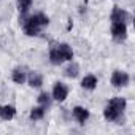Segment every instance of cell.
<instances>
[{
	"instance_id": "obj_14",
	"label": "cell",
	"mask_w": 135,
	"mask_h": 135,
	"mask_svg": "<svg viewBox=\"0 0 135 135\" xmlns=\"http://www.w3.org/2000/svg\"><path fill=\"white\" fill-rule=\"evenodd\" d=\"M45 111H46V108L45 107H37V108H33L32 111H30V119L32 121H38V119H41L43 116H45Z\"/></svg>"
},
{
	"instance_id": "obj_9",
	"label": "cell",
	"mask_w": 135,
	"mask_h": 135,
	"mask_svg": "<svg viewBox=\"0 0 135 135\" xmlns=\"http://www.w3.org/2000/svg\"><path fill=\"white\" fill-rule=\"evenodd\" d=\"M16 114V108L13 105H3V107H0V118L5 119V121H10L13 119Z\"/></svg>"
},
{
	"instance_id": "obj_11",
	"label": "cell",
	"mask_w": 135,
	"mask_h": 135,
	"mask_svg": "<svg viewBox=\"0 0 135 135\" xmlns=\"http://www.w3.org/2000/svg\"><path fill=\"white\" fill-rule=\"evenodd\" d=\"M29 84H30L32 88H40V86L43 84L41 75H40L38 72H30V75H29Z\"/></svg>"
},
{
	"instance_id": "obj_13",
	"label": "cell",
	"mask_w": 135,
	"mask_h": 135,
	"mask_svg": "<svg viewBox=\"0 0 135 135\" xmlns=\"http://www.w3.org/2000/svg\"><path fill=\"white\" fill-rule=\"evenodd\" d=\"M78 72H80V67H78V64H75V62H72V64L65 69V75L69 76V78H76V76H78Z\"/></svg>"
},
{
	"instance_id": "obj_16",
	"label": "cell",
	"mask_w": 135,
	"mask_h": 135,
	"mask_svg": "<svg viewBox=\"0 0 135 135\" xmlns=\"http://www.w3.org/2000/svg\"><path fill=\"white\" fill-rule=\"evenodd\" d=\"M38 103H40L41 107L48 108V107L51 105V95H49L48 92H41V94L38 95Z\"/></svg>"
},
{
	"instance_id": "obj_8",
	"label": "cell",
	"mask_w": 135,
	"mask_h": 135,
	"mask_svg": "<svg viewBox=\"0 0 135 135\" xmlns=\"http://www.w3.org/2000/svg\"><path fill=\"white\" fill-rule=\"evenodd\" d=\"M73 118L80 122V124H84L89 118V111L84 108V107H75L73 108Z\"/></svg>"
},
{
	"instance_id": "obj_12",
	"label": "cell",
	"mask_w": 135,
	"mask_h": 135,
	"mask_svg": "<svg viewBox=\"0 0 135 135\" xmlns=\"http://www.w3.org/2000/svg\"><path fill=\"white\" fill-rule=\"evenodd\" d=\"M13 81L16 83V84H22L26 80H27V76H26V72L24 70H21V69H16L15 72H13Z\"/></svg>"
},
{
	"instance_id": "obj_10",
	"label": "cell",
	"mask_w": 135,
	"mask_h": 135,
	"mask_svg": "<svg viewBox=\"0 0 135 135\" xmlns=\"http://www.w3.org/2000/svg\"><path fill=\"white\" fill-rule=\"evenodd\" d=\"M81 86H83L84 89L92 91V89H95V86H97V78H95L94 75H88V76H84V78H83Z\"/></svg>"
},
{
	"instance_id": "obj_4",
	"label": "cell",
	"mask_w": 135,
	"mask_h": 135,
	"mask_svg": "<svg viewBox=\"0 0 135 135\" xmlns=\"http://www.w3.org/2000/svg\"><path fill=\"white\" fill-rule=\"evenodd\" d=\"M111 37L114 41L122 43L127 37V24L126 22H111Z\"/></svg>"
},
{
	"instance_id": "obj_5",
	"label": "cell",
	"mask_w": 135,
	"mask_h": 135,
	"mask_svg": "<svg viewBox=\"0 0 135 135\" xmlns=\"http://www.w3.org/2000/svg\"><path fill=\"white\" fill-rule=\"evenodd\" d=\"M111 84L114 88H124L129 84V75L126 72H121V70H116L113 72L111 75Z\"/></svg>"
},
{
	"instance_id": "obj_15",
	"label": "cell",
	"mask_w": 135,
	"mask_h": 135,
	"mask_svg": "<svg viewBox=\"0 0 135 135\" xmlns=\"http://www.w3.org/2000/svg\"><path fill=\"white\" fill-rule=\"evenodd\" d=\"M18 5H19V13L21 16H26L30 5H32V0H18Z\"/></svg>"
},
{
	"instance_id": "obj_6",
	"label": "cell",
	"mask_w": 135,
	"mask_h": 135,
	"mask_svg": "<svg viewBox=\"0 0 135 135\" xmlns=\"http://www.w3.org/2000/svg\"><path fill=\"white\" fill-rule=\"evenodd\" d=\"M69 95V88H67L64 83H56L54 84V89H52V97L54 100L57 102H64Z\"/></svg>"
},
{
	"instance_id": "obj_1",
	"label": "cell",
	"mask_w": 135,
	"mask_h": 135,
	"mask_svg": "<svg viewBox=\"0 0 135 135\" xmlns=\"http://www.w3.org/2000/svg\"><path fill=\"white\" fill-rule=\"evenodd\" d=\"M22 24H24V32H26V35L35 37V35L40 33V30H41L43 27H46V26L49 24V19H48V16L43 15V13H37V15L27 18Z\"/></svg>"
},
{
	"instance_id": "obj_3",
	"label": "cell",
	"mask_w": 135,
	"mask_h": 135,
	"mask_svg": "<svg viewBox=\"0 0 135 135\" xmlns=\"http://www.w3.org/2000/svg\"><path fill=\"white\" fill-rule=\"evenodd\" d=\"M72 59H73V51L67 43L56 45L49 51V60L52 65H60L64 60H72Z\"/></svg>"
},
{
	"instance_id": "obj_7",
	"label": "cell",
	"mask_w": 135,
	"mask_h": 135,
	"mask_svg": "<svg viewBox=\"0 0 135 135\" xmlns=\"http://www.w3.org/2000/svg\"><path fill=\"white\" fill-rule=\"evenodd\" d=\"M129 19H130V15L126 10L119 8V7L113 8V11H111V22H126L127 24Z\"/></svg>"
},
{
	"instance_id": "obj_2",
	"label": "cell",
	"mask_w": 135,
	"mask_h": 135,
	"mask_svg": "<svg viewBox=\"0 0 135 135\" xmlns=\"http://www.w3.org/2000/svg\"><path fill=\"white\" fill-rule=\"evenodd\" d=\"M124 110H126V100L122 97H116L107 103L103 110V116L107 121H118L124 114Z\"/></svg>"
}]
</instances>
